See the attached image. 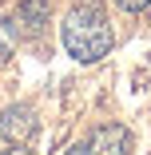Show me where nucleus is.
<instances>
[{
	"instance_id": "nucleus-1",
	"label": "nucleus",
	"mask_w": 151,
	"mask_h": 155,
	"mask_svg": "<svg viewBox=\"0 0 151 155\" xmlns=\"http://www.w3.org/2000/svg\"><path fill=\"white\" fill-rule=\"evenodd\" d=\"M60 40H64L68 56L80 60V64H96L111 52V24L103 16L100 4H76L64 16V28H60Z\"/></svg>"
},
{
	"instance_id": "nucleus-2",
	"label": "nucleus",
	"mask_w": 151,
	"mask_h": 155,
	"mask_svg": "<svg viewBox=\"0 0 151 155\" xmlns=\"http://www.w3.org/2000/svg\"><path fill=\"white\" fill-rule=\"evenodd\" d=\"M40 131V119H36V111L28 107V104H12V107H4V115H0V135H4L8 143H28Z\"/></svg>"
},
{
	"instance_id": "nucleus-3",
	"label": "nucleus",
	"mask_w": 151,
	"mask_h": 155,
	"mask_svg": "<svg viewBox=\"0 0 151 155\" xmlns=\"http://www.w3.org/2000/svg\"><path fill=\"white\" fill-rule=\"evenodd\" d=\"M92 155H127L131 151V135L123 123H100V127L84 139Z\"/></svg>"
},
{
	"instance_id": "nucleus-4",
	"label": "nucleus",
	"mask_w": 151,
	"mask_h": 155,
	"mask_svg": "<svg viewBox=\"0 0 151 155\" xmlns=\"http://www.w3.org/2000/svg\"><path fill=\"white\" fill-rule=\"evenodd\" d=\"M48 24V0H20L12 12V28L20 36H40Z\"/></svg>"
},
{
	"instance_id": "nucleus-5",
	"label": "nucleus",
	"mask_w": 151,
	"mask_h": 155,
	"mask_svg": "<svg viewBox=\"0 0 151 155\" xmlns=\"http://www.w3.org/2000/svg\"><path fill=\"white\" fill-rule=\"evenodd\" d=\"M12 44H16V28H12V20L0 16V64L12 56Z\"/></svg>"
},
{
	"instance_id": "nucleus-6",
	"label": "nucleus",
	"mask_w": 151,
	"mask_h": 155,
	"mask_svg": "<svg viewBox=\"0 0 151 155\" xmlns=\"http://www.w3.org/2000/svg\"><path fill=\"white\" fill-rule=\"evenodd\" d=\"M115 4L123 8V12H143V8L151 4V0H115Z\"/></svg>"
},
{
	"instance_id": "nucleus-7",
	"label": "nucleus",
	"mask_w": 151,
	"mask_h": 155,
	"mask_svg": "<svg viewBox=\"0 0 151 155\" xmlns=\"http://www.w3.org/2000/svg\"><path fill=\"white\" fill-rule=\"evenodd\" d=\"M68 155H92V151H87V143H72V147H68Z\"/></svg>"
},
{
	"instance_id": "nucleus-8",
	"label": "nucleus",
	"mask_w": 151,
	"mask_h": 155,
	"mask_svg": "<svg viewBox=\"0 0 151 155\" xmlns=\"http://www.w3.org/2000/svg\"><path fill=\"white\" fill-rule=\"evenodd\" d=\"M0 155H32V151H24V147H20V143H12V147H8V151H0Z\"/></svg>"
}]
</instances>
